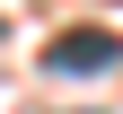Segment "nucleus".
<instances>
[{
	"label": "nucleus",
	"instance_id": "1",
	"mask_svg": "<svg viewBox=\"0 0 123 114\" xmlns=\"http://www.w3.org/2000/svg\"><path fill=\"white\" fill-rule=\"evenodd\" d=\"M114 61H123L114 26H62V35L44 44V70H62V79H97V70H114Z\"/></svg>",
	"mask_w": 123,
	"mask_h": 114
}]
</instances>
